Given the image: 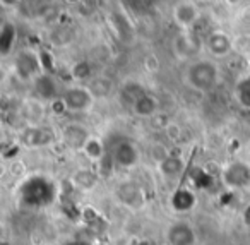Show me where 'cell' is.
<instances>
[{"label": "cell", "instance_id": "cell-10", "mask_svg": "<svg viewBox=\"0 0 250 245\" xmlns=\"http://www.w3.org/2000/svg\"><path fill=\"white\" fill-rule=\"evenodd\" d=\"M91 132L87 131L86 125L77 124V122H70L62 129V142L65 148H69L70 151H81L83 153L86 142L89 141Z\"/></svg>", "mask_w": 250, "mask_h": 245}, {"label": "cell", "instance_id": "cell-27", "mask_svg": "<svg viewBox=\"0 0 250 245\" xmlns=\"http://www.w3.org/2000/svg\"><path fill=\"white\" fill-rule=\"evenodd\" d=\"M149 124H151V127L156 129V131H163L165 132V129L171 124V120H170V117H168V115L156 113L153 118H149Z\"/></svg>", "mask_w": 250, "mask_h": 245}, {"label": "cell", "instance_id": "cell-32", "mask_svg": "<svg viewBox=\"0 0 250 245\" xmlns=\"http://www.w3.org/2000/svg\"><path fill=\"white\" fill-rule=\"evenodd\" d=\"M50 105H52V111L55 115H65V113H69V110H67V105H65V101H63L62 96L55 98V100H53Z\"/></svg>", "mask_w": 250, "mask_h": 245}, {"label": "cell", "instance_id": "cell-36", "mask_svg": "<svg viewBox=\"0 0 250 245\" xmlns=\"http://www.w3.org/2000/svg\"><path fill=\"white\" fill-rule=\"evenodd\" d=\"M93 245H110L106 240H103V238H98L96 237V240H93Z\"/></svg>", "mask_w": 250, "mask_h": 245}, {"label": "cell", "instance_id": "cell-9", "mask_svg": "<svg viewBox=\"0 0 250 245\" xmlns=\"http://www.w3.org/2000/svg\"><path fill=\"white\" fill-rule=\"evenodd\" d=\"M171 48L177 59L180 60H188L192 57H195L201 50V42L194 33L188 31H180L171 42Z\"/></svg>", "mask_w": 250, "mask_h": 245}, {"label": "cell", "instance_id": "cell-12", "mask_svg": "<svg viewBox=\"0 0 250 245\" xmlns=\"http://www.w3.org/2000/svg\"><path fill=\"white\" fill-rule=\"evenodd\" d=\"M206 48L216 59H225L233 52V40L223 29H214L206 36Z\"/></svg>", "mask_w": 250, "mask_h": 245}, {"label": "cell", "instance_id": "cell-39", "mask_svg": "<svg viewBox=\"0 0 250 245\" xmlns=\"http://www.w3.org/2000/svg\"><path fill=\"white\" fill-rule=\"evenodd\" d=\"M245 221H249L250 223V206L247 207V211H245Z\"/></svg>", "mask_w": 250, "mask_h": 245}, {"label": "cell", "instance_id": "cell-41", "mask_svg": "<svg viewBox=\"0 0 250 245\" xmlns=\"http://www.w3.org/2000/svg\"><path fill=\"white\" fill-rule=\"evenodd\" d=\"M206 2H208V0H206Z\"/></svg>", "mask_w": 250, "mask_h": 245}, {"label": "cell", "instance_id": "cell-6", "mask_svg": "<svg viewBox=\"0 0 250 245\" xmlns=\"http://www.w3.org/2000/svg\"><path fill=\"white\" fill-rule=\"evenodd\" d=\"M221 182L231 190L245 189L250 185V165L245 161H231L223 168Z\"/></svg>", "mask_w": 250, "mask_h": 245}, {"label": "cell", "instance_id": "cell-13", "mask_svg": "<svg viewBox=\"0 0 250 245\" xmlns=\"http://www.w3.org/2000/svg\"><path fill=\"white\" fill-rule=\"evenodd\" d=\"M111 158H113V161H115V166L130 170L139 163L141 156H139V149H137V146L134 144L132 141H122L120 144L115 148Z\"/></svg>", "mask_w": 250, "mask_h": 245}, {"label": "cell", "instance_id": "cell-22", "mask_svg": "<svg viewBox=\"0 0 250 245\" xmlns=\"http://www.w3.org/2000/svg\"><path fill=\"white\" fill-rule=\"evenodd\" d=\"M2 38H0V48H2V55H9L16 43V28L5 24L2 28Z\"/></svg>", "mask_w": 250, "mask_h": 245}, {"label": "cell", "instance_id": "cell-11", "mask_svg": "<svg viewBox=\"0 0 250 245\" xmlns=\"http://www.w3.org/2000/svg\"><path fill=\"white\" fill-rule=\"evenodd\" d=\"M171 18H173L175 24H177L182 31H188V29L199 21L201 11H199L197 5H195L194 2H190V0H182V2H178L173 7Z\"/></svg>", "mask_w": 250, "mask_h": 245}, {"label": "cell", "instance_id": "cell-18", "mask_svg": "<svg viewBox=\"0 0 250 245\" xmlns=\"http://www.w3.org/2000/svg\"><path fill=\"white\" fill-rule=\"evenodd\" d=\"M35 91H36V94H38L40 100L50 101V103L57 98L55 81L52 79V76H48V74H45V72L40 74V76L35 79Z\"/></svg>", "mask_w": 250, "mask_h": 245}, {"label": "cell", "instance_id": "cell-35", "mask_svg": "<svg viewBox=\"0 0 250 245\" xmlns=\"http://www.w3.org/2000/svg\"><path fill=\"white\" fill-rule=\"evenodd\" d=\"M22 0H2V5L4 7H14V5L21 4Z\"/></svg>", "mask_w": 250, "mask_h": 245}, {"label": "cell", "instance_id": "cell-3", "mask_svg": "<svg viewBox=\"0 0 250 245\" xmlns=\"http://www.w3.org/2000/svg\"><path fill=\"white\" fill-rule=\"evenodd\" d=\"M57 134L45 125H28L19 132V144L28 149L48 148L55 144Z\"/></svg>", "mask_w": 250, "mask_h": 245}, {"label": "cell", "instance_id": "cell-1", "mask_svg": "<svg viewBox=\"0 0 250 245\" xmlns=\"http://www.w3.org/2000/svg\"><path fill=\"white\" fill-rule=\"evenodd\" d=\"M57 187L50 178L45 175H31L28 180L21 183L19 187V199L21 204L31 209L46 207L55 200Z\"/></svg>", "mask_w": 250, "mask_h": 245}, {"label": "cell", "instance_id": "cell-33", "mask_svg": "<svg viewBox=\"0 0 250 245\" xmlns=\"http://www.w3.org/2000/svg\"><path fill=\"white\" fill-rule=\"evenodd\" d=\"M62 245H93V242L89 240H81V238H74V240H67Z\"/></svg>", "mask_w": 250, "mask_h": 245}, {"label": "cell", "instance_id": "cell-31", "mask_svg": "<svg viewBox=\"0 0 250 245\" xmlns=\"http://www.w3.org/2000/svg\"><path fill=\"white\" fill-rule=\"evenodd\" d=\"M9 172H11V175L14 177V178H22V177L26 175V165L22 161H19V159H16V161L11 163Z\"/></svg>", "mask_w": 250, "mask_h": 245}, {"label": "cell", "instance_id": "cell-2", "mask_svg": "<svg viewBox=\"0 0 250 245\" xmlns=\"http://www.w3.org/2000/svg\"><path fill=\"white\" fill-rule=\"evenodd\" d=\"M218 81L219 67L208 59L194 60L185 72V83L188 84V88L199 91V93H209L211 89H214Z\"/></svg>", "mask_w": 250, "mask_h": 245}, {"label": "cell", "instance_id": "cell-19", "mask_svg": "<svg viewBox=\"0 0 250 245\" xmlns=\"http://www.w3.org/2000/svg\"><path fill=\"white\" fill-rule=\"evenodd\" d=\"M146 93L147 91L144 89V86L141 83H137V81H125V83L122 84L120 98H122V101H125V103L132 108L134 103H136L141 96H144Z\"/></svg>", "mask_w": 250, "mask_h": 245}, {"label": "cell", "instance_id": "cell-29", "mask_svg": "<svg viewBox=\"0 0 250 245\" xmlns=\"http://www.w3.org/2000/svg\"><path fill=\"white\" fill-rule=\"evenodd\" d=\"M160 67H161L160 59H158L154 53H149V55L144 57V69H146L147 72H151V74L158 72V70H160Z\"/></svg>", "mask_w": 250, "mask_h": 245}, {"label": "cell", "instance_id": "cell-20", "mask_svg": "<svg viewBox=\"0 0 250 245\" xmlns=\"http://www.w3.org/2000/svg\"><path fill=\"white\" fill-rule=\"evenodd\" d=\"M83 155L86 156L89 161L93 163H100L101 159L106 156V149H104V142L101 141V137H98V135H91L89 141L86 142V146H84L83 149Z\"/></svg>", "mask_w": 250, "mask_h": 245}, {"label": "cell", "instance_id": "cell-37", "mask_svg": "<svg viewBox=\"0 0 250 245\" xmlns=\"http://www.w3.org/2000/svg\"><path fill=\"white\" fill-rule=\"evenodd\" d=\"M225 2L229 5V7H236V5H238L240 2H242V0H225Z\"/></svg>", "mask_w": 250, "mask_h": 245}, {"label": "cell", "instance_id": "cell-15", "mask_svg": "<svg viewBox=\"0 0 250 245\" xmlns=\"http://www.w3.org/2000/svg\"><path fill=\"white\" fill-rule=\"evenodd\" d=\"M98 182H100V173L89 168H77L76 172L70 175V183H72L76 189L83 190V192L94 190L98 187Z\"/></svg>", "mask_w": 250, "mask_h": 245}, {"label": "cell", "instance_id": "cell-5", "mask_svg": "<svg viewBox=\"0 0 250 245\" xmlns=\"http://www.w3.org/2000/svg\"><path fill=\"white\" fill-rule=\"evenodd\" d=\"M115 197L122 206L129 209H141L146 204V196H144L143 187L134 180H125L115 187Z\"/></svg>", "mask_w": 250, "mask_h": 245}, {"label": "cell", "instance_id": "cell-4", "mask_svg": "<svg viewBox=\"0 0 250 245\" xmlns=\"http://www.w3.org/2000/svg\"><path fill=\"white\" fill-rule=\"evenodd\" d=\"M63 101L67 105V110L70 113H84V111H89L93 108L96 98L93 96V93L89 91L87 86H70L63 91L62 94Z\"/></svg>", "mask_w": 250, "mask_h": 245}, {"label": "cell", "instance_id": "cell-25", "mask_svg": "<svg viewBox=\"0 0 250 245\" xmlns=\"http://www.w3.org/2000/svg\"><path fill=\"white\" fill-rule=\"evenodd\" d=\"M72 77L77 81L91 77V66L87 62H77L76 66L72 67Z\"/></svg>", "mask_w": 250, "mask_h": 245}, {"label": "cell", "instance_id": "cell-23", "mask_svg": "<svg viewBox=\"0 0 250 245\" xmlns=\"http://www.w3.org/2000/svg\"><path fill=\"white\" fill-rule=\"evenodd\" d=\"M170 155H171V151L165 144H161V142H154V144L149 146V158L156 163V166L160 165L161 161H165Z\"/></svg>", "mask_w": 250, "mask_h": 245}, {"label": "cell", "instance_id": "cell-8", "mask_svg": "<svg viewBox=\"0 0 250 245\" xmlns=\"http://www.w3.org/2000/svg\"><path fill=\"white\" fill-rule=\"evenodd\" d=\"M168 245H195L197 244V231L187 221H175L165 231Z\"/></svg>", "mask_w": 250, "mask_h": 245}, {"label": "cell", "instance_id": "cell-26", "mask_svg": "<svg viewBox=\"0 0 250 245\" xmlns=\"http://www.w3.org/2000/svg\"><path fill=\"white\" fill-rule=\"evenodd\" d=\"M165 135H167V139L170 142L177 144V142L182 139V127L177 124V122H171V124L168 125L167 129H165Z\"/></svg>", "mask_w": 250, "mask_h": 245}, {"label": "cell", "instance_id": "cell-30", "mask_svg": "<svg viewBox=\"0 0 250 245\" xmlns=\"http://www.w3.org/2000/svg\"><path fill=\"white\" fill-rule=\"evenodd\" d=\"M19 151H21V144H11L9 148L4 149V153H2V158L5 159V161H16V158H18Z\"/></svg>", "mask_w": 250, "mask_h": 245}, {"label": "cell", "instance_id": "cell-24", "mask_svg": "<svg viewBox=\"0 0 250 245\" xmlns=\"http://www.w3.org/2000/svg\"><path fill=\"white\" fill-rule=\"evenodd\" d=\"M236 98H238L240 105L250 110V77L249 79H243L242 83H238L236 88Z\"/></svg>", "mask_w": 250, "mask_h": 245}, {"label": "cell", "instance_id": "cell-17", "mask_svg": "<svg viewBox=\"0 0 250 245\" xmlns=\"http://www.w3.org/2000/svg\"><path fill=\"white\" fill-rule=\"evenodd\" d=\"M132 111L141 118H153L156 113H160V100L154 94L146 93L134 103Z\"/></svg>", "mask_w": 250, "mask_h": 245}, {"label": "cell", "instance_id": "cell-21", "mask_svg": "<svg viewBox=\"0 0 250 245\" xmlns=\"http://www.w3.org/2000/svg\"><path fill=\"white\" fill-rule=\"evenodd\" d=\"M86 86L89 88V91L93 93V96L96 98V100L106 98L108 94L113 91V83H111V79H108V77H104V76L93 77Z\"/></svg>", "mask_w": 250, "mask_h": 245}, {"label": "cell", "instance_id": "cell-38", "mask_svg": "<svg viewBox=\"0 0 250 245\" xmlns=\"http://www.w3.org/2000/svg\"><path fill=\"white\" fill-rule=\"evenodd\" d=\"M83 0H65V4H69V5H79Z\"/></svg>", "mask_w": 250, "mask_h": 245}, {"label": "cell", "instance_id": "cell-34", "mask_svg": "<svg viewBox=\"0 0 250 245\" xmlns=\"http://www.w3.org/2000/svg\"><path fill=\"white\" fill-rule=\"evenodd\" d=\"M130 245H156V242L149 240V238H136Z\"/></svg>", "mask_w": 250, "mask_h": 245}, {"label": "cell", "instance_id": "cell-28", "mask_svg": "<svg viewBox=\"0 0 250 245\" xmlns=\"http://www.w3.org/2000/svg\"><path fill=\"white\" fill-rule=\"evenodd\" d=\"M223 168H225V166H221L218 161H214V159H209V161H206L204 166H202V170H204L209 177H212V178H216V177L221 178Z\"/></svg>", "mask_w": 250, "mask_h": 245}, {"label": "cell", "instance_id": "cell-40", "mask_svg": "<svg viewBox=\"0 0 250 245\" xmlns=\"http://www.w3.org/2000/svg\"><path fill=\"white\" fill-rule=\"evenodd\" d=\"M2 245H11V244H9L7 240H4V242H2Z\"/></svg>", "mask_w": 250, "mask_h": 245}, {"label": "cell", "instance_id": "cell-16", "mask_svg": "<svg viewBox=\"0 0 250 245\" xmlns=\"http://www.w3.org/2000/svg\"><path fill=\"white\" fill-rule=\"evenodd\" d=\"M185 170V159L182 158V155H170L165 161H161L158 165V172L163 178L167 180H175L184 173Z\"/></svg>", "mask_w": 250, "mask_h": 245}, {"label": "cell", "instance_id": "cell-7", "mask_svg": "<svg viewBox=\"0 0 250 245\" xmlns=\"http://www.w3.org/2000/svg\"><path fill=\"white\" fill-rule=\"evenodd\" d=\"M14 69H16V74H18L21 79L35 81L40 74H43V64H42L40 55H36L31 50H24V52H21L16 57Z\"/></svg>", "mask_w": 250, "mask_h": 245}, {"label": "cell", "instance_id": "cell-14", "mask_svg": "<svg viewBox=\"0 0 250 245\" xmlns=\"http://www.w3.org/2000/svg\"><path fill=\"white\" fill-rule=\"evenodd\" d=\"M170 206L175 213H188L197 206V196H195L194 190L187 189V187H180L171 194Z\"/></svg>", "mask_w": 250, "mask_h": 245}]
</instances>
